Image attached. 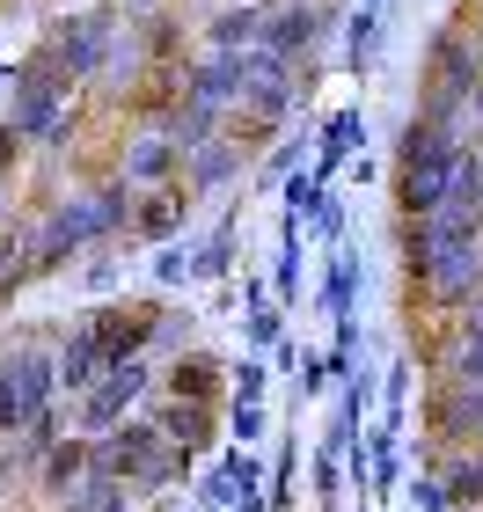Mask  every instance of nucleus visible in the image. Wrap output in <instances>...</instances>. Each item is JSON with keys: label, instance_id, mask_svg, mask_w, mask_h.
Here are the masks:
<instances>
[{"label": "nucleus", "instance_id": "obj_19", "mask_svg": "<svg viewBox=\"0 0 483 512\" xmlns=\"http://www.w3.org/2000/svg\"><path fill=\"white\" fill-rule=\"evenodd\" d=\"M213 388H220L213 359H176L169 366V395H183V403H213Z\"/></svg>", "mask_w": 483, "mask_h": 512}, {"label": "nucleus", "instance_id": "obj_20", "mask_svg": "<svg viewBox=\"0 0 483 512\" xmlns=\"http://www.w3.org/2000/svg\"><path fill=\"white\" fill-rule=\"evenodd\" d=\"M279 308L286 300L271 286H249V344H257V352H279Z\"/></svg>", "mask_w": 483, "mask_h": 512}, {"label": "nucleus", "instance_id": "obj_11", "mask_svg": "<svg viewBox=\"0 0 483 512\" xmlns=\"http://www.w3.org/2000/svg\"><path fill=\"white\" fill-rule=\"evenodd\" d=\"M432 469L447 476V491H454V512H483V447H447Z\"/></svg>", "mask_w": 483, "mask_h": 512}, {"label": "nucleus", "instance_id": "obj_23", "mask_svg": "<svg viewBox=\"0 0 483 512\" xmlns=\"http://www.w3.org/2000/svg\"><path fill=\"white\" fill-rule=\"evenodd\" d=\"M403 498H410V512H454V491H447L440 469H418V476L403 483Z\"/></svg>", "mask_w": 483, "mask_h": 512}, {"label": "nucleus", "instance_id": "obj_24", "mask_svg": "<svg viewBox=\"0 0 483 512\" xmlns=\"http://www.w3.org/2000/svg\"><path fill=\"white\" fill-rule=\"evenodd\" d=\"M30 271H44L37 249H30V235H8V242H0V293H15Z\"/></svg>", "mask_w": 483, "mask_h": 512}, {"label": "nucleus", "instance_id": "obj_36", "mask_svg": "<svg viewBox=\"0 0 483 512\" xmlns=\"http://www.w3.org/2000/svg\"><path fill=\"white\" fill-rule=\"evenodd\" d=\"M293 161H301V147H279V154L264 161V183H279V176H293Z\"/></svg>", "mask_w": 483, "mask_h": 512}, {"label": "nucleus", "instance_id": "obj_35", "mask_svg": "<svg viewBox=\"0 0 483 512\" xmlns=\"http://www.w3.org/2000/svg\"><path fill=\"white\" fill-rule=\"evenodd\" d=\"M315 235H322V242H337V235H344V198H322V213H315Z\"/></svg>", "mask_w": 483, "mask_h": 512}, {"label": "nucleus", "instance_id": "obj_27", "mask_svg": "<svg viewBox=\"0 0 483 512\" xmlns=\"http://www.w3.org/2000/svg\"><path fill=\"white\" fill-rule=\"evenodd\" d=\"M227 439H235V447H257L264 439V403H235L227 410Z\"/></svg>", "mask_w": 483, "mask_h": 512}, {"label": "nucleus", "instance_id": "obj_29", "mask_svg": "<svg viewBox=\"0 0 483 512\" xmlns=\"http://www.w3.org/2000/svg\"><path fill=\"white\" fill-rule=\"evenodd\" d=\"M374 37H381V8H359L352 15V66L366 74V59H374Z\"/></svg>", "mask_w": 483, "mask_h": 512}, {"label": "nucleus", "instance_id": "obj_30", "mask_svg": "<svg viewBox=\"0 0 483 512\" xmlns=\"http://www.w3.org/2000/svg\"><path fill=\"white\" fill-rule=\"evenodd\" d=\"M264 498H271V512H286V505H293V447H279V461H271Z\"/></svg>", "mask_w": 483, "mask_h": 512}, {"label": "nucleus", "instance_id": "obj_33", "mask_svg": "<svg viewBox=\"0 0 483 512\" xmlns=\"http://www.w3.org/2000/svg\"><path fill=\"white\" fill-rule=\"evenodd\" d=\"M191 271H198L191 249H161V256H154V278H161V286H176V278H191Z\"/></svg>", "mask_w": 483, "mask_h": 512}, {"label": "nucleus", "instance_id": "obj_17", "mask_svg": "<svg viewBox=\"0 0 483 512\" xmlns=\"http://www.w3.org/2000/svg\"><path fill=\"white\" fill-rule=\"evenodd\" d=\"M352 300H359V249H337L330 256V286H322L330 322H352Z\"/></svg>", "mask_w": 483, "mask_h": 512}, {"label": "nucleus", "instance_id": "obj_28", "mask_svg": "<svg viewBox=\"0 0 483 512\" xmlns=\"http://www.w3.org/2000/svg\"><path fill=\"white\" fill-rule=\"evenodd\" d=\"M227 264H235V227H220V235L198 249V278H227Z\"/></svg>", "mask_w": 483, "mask_h": 512}, {"label": "nucleus", "instance_id": "obj_26", "mask_svg": "<svg viewBox=\"0 0 483 512\" xmlns=\"http://www.w3.org/2000/svg\"><path fill=\"white\" fill-rule=\"evenodd\" d=\"M249 52V44H264V15H220V52Z\"/></svg>", "mask_w": 483, "mask_h": 512}, {"label": "nucleus", "instance_id": "obj_13", "mask_svg": "<svg viewBox=\"0 0 483 512\" xmlns=\"http://www.w3.org/2000/svg\"><path fill=\"white\" fill-rule=\"evenodd\" d=\"M315 37H322V15H315V8H279V15L264 22V44H271V52H279V59L308 52Z\"/></svg>", "mask_w": 483, "mask_h": 512}, {"label": "nucleus", "instance_id": "obj_21", "mask_svg": "<svg viewBox=\"0 0 483 512\" xmlns=\"http://www.w3.org/2000/svg\"><path fill=\"white\" fill-rule=\"evenodd\" d=\"M235 176V147H220V139H198L191 147V191H213V183Z\"/></svg>", "mask_w": 483, "mask_h": 512}, {"label": "nucleus", "instance_id": "obj_37", "mask_svg": "<svg viewBox=\"0 0 483 512\" xmlns=\"http://www.w3.org/2000/svg\"><path fill=\"white\" fill-rule=\"evenodd\" d=\"M15 147H22V132H15L8 118H0V169H8V161H15Z\"/></svg>", "mask_w": 483, "mask_h": 512}, {"label": "nucleus", "instance_id": "obj_3", "mask_svg": "<svg viewBox=\"0 0 483 512\" xmlns=\"http://www.w3.org/2000/svg\"><path fill=\"white\" fill-rule=\"evenodd\" d=\"M154 388V366L147 359H118L110 374L81 395V410H74V432H110V425H125L132 410H140V395Z\"/></svg>", "mask_w": 483, "mask_h": 512}, {"label": "nucleus", "instance_id": "obj_16", "mask_svg": "<svg viewBox=\"0 0 483 512\" xmlns=\"http://www.w3.org/2000/svg\"><path fill=\"white\" fill-rule=\"evenodd\" d=\"M359 139H366V118H359V110H337V118L322 125V139H315V176H330L337 161L359 147Z\"/></svg>", "mask_w": 483, "mask_h": 512}, {"label": "nucleus", "instance_id": "obj_32", "mask_svg": "<svg viewBox=\"0 0 483 512\" xmlns=\"http://www.w3.org/2000/svg\"><path fill=\"white\" fill-rule=\"evenodd\" d=\"M271 293H279V300H293V293H301V242H286V249H279V271H271Z\"/></svg>", "mask_w": 483, "mask_h": 512}, {"label": "nucleus", "instance_id": "obj_18", "mask_svg": "<svg viewBox=\"0 0 483 512\" xmlns=\"http://www.w3.org/2000/svg\"><path fill=\"white\" fill-rule=\"evenodd\" d=\"M447 205H462V213H483V147H462V154H454Z\"/></svg>", "mask_w": 483, "mask_h": 512}, {"label": "nucleus", "instance_id": "obj_14", "mask_svg": "<svg viewBox=\"0 0 483 512\" xmlns=\"http://www.w3.org/2000/svg\"><path fill=\"white\" fill-rule=\"evenodd\" d=\"M103 52H110V22H74V30L59 37L66 74H103Z\"/></svg>", "mask_w": 483, "mask_h": 512}, {"label": "nucleus", "instance_id": "obj_34", "mask_svg": "<svg viewBox=\"0 0 483 512\" xmlns=\"http://www.w3.org/2000/svg\"><path fill=\"white\" fill-rule=\"evenodd\" d=\"M176 213H183V198H176V191H161L147 213H140V227H147V235H161V227H176Z\"/></svg>", "mask_w": 483, "mask_h": 512}, {"label": "nucleus", "instance_id": "obj_38", "mask_svg": "<svg viewBox=\"0 0 483 512\" xmlns=\"http://www.w3.org/2000/svg\"><path fill=\"white\" fill-rule=\"evenodd\" d=\"M359 8H381V0H359Z\"/></svg>", "mask_w": 483, "mask_h": 512}, {"label": "nucleus", "instance_id": "obj_7", "mask_svg": "<svg viewBox=\"0 0 483 512\" xmlns=\"http://www.w3.org/2000/svg\"><path fill=\"white\" fill-rule=\"evenodd\" d=\"M198 491H205V505H213V512H235L242 498H257V491H264V469L249 461V447H227L213 469H205Z\"/></svg>", "mask_w": 483, "mask_h": 512}, {"label": "nucleus", "instance_id": "obj_2", "mask_svg": "<svg viewBox=\"0 0 483 512\" xmlns=\"http://www.w3.org/2000/svg\"><path fill=\"white\" fill-rule=\"evenodd\" d=\"M410 278H425V293L447 300V308H469V300L483 293V242H447V249L410 242Z\"/></svg>", "mask_w": 483, "mask_h": 512}, {"label": "nucleus", "instance_id": "obj_1", "mask_svg": "<svg viewBox=\"0 0 483 512\" xmlns=\"http://www.w3.org/2000/svg\"><path fill=\"white\" fill-rule=\"evenodd\" d=\"M59 395V352H37V344H15L0 352V432H30Z\"/></svg>", "mask_w": 483, "mask_h": 512}, {"label": "nucleus", "instance_id": "obj_39", "mask_svg": "<svg viewBox=\"0 0 483 512\" xmlns=\"http://www.w3.org/2000/svg\"><path fill=\"white\" fill-rule=\"evenodd\" d=\"M161 512H176V505H169V498H161Z\"/></svg>", "mask_w": 483, "mask_h": 512}, {"label": "nucleus", "instance_id": "obj_5", "mask_svg": "<svg viewBox=\"0 0 483 512\" xmlns=\"http://www.w3.org/2000/svg\"><path fill=\"white\" fill-rule=\"evenodd\" d=\"M110 366H118V352L103 344L96 322H81V330L59 344V388H66V395H88V388H96V381L110 374Z\"/></svg>", "mask_w": 483, "mask_h": 512}, {"label": "nucleus", "instance_id": "obj_15", "mask_svg": "<svg viewBox=\"0 0 483 512\" xmlns=\"http://www.w3.org/2000/svg\"><path fill=\"white\" fill-rule=\"evenodd\" d=\"M176 154H183V139H169V132H147L140 147L125 154V183H161L176 169Z\"/></svg>", "mask_w": 483, "mask_h": 512}, {"label": "nucleus", "instance_id": "obj_6", "mask_svg": "<svg viewBox=\"0 0 483 512\" xmlns=\"http://www.w3.org/2000/svg\"><path fill=\"white\" fill-rule=\"evenodd\" d=\"M242 103L257 110V118H286V103H293V81H286V59L271 52V44H257V52L242 59Z\"/></svg>", "mask_w": 483, "mask_h": 512}, {"label": "nucleus", "instance_id": "obj_9", "mask_svg": "<svg viewBox=\"0 0 483 512\" xmlns=\"http://www.w3.org/2000/svg\"><path fill=\"white\" fill-rule=\"evenodd\" d=\"M88 322L103 330V344L118 359H147V337L161 330V308H140V300H132V308H96Z\"/></svg>", "mask_w": 483, "mask_h": 512}, {"label": "nucleus", "instance_id": "obj_31", "mask_svg": "<svg viewBox=\"0 0 483 512\" xmlns=\"http://www.w3.org/2000/svg\"><path fill=\"white\" fill-rule=\"evenodd\" d=\"M264 381H271V366H264V359H242L227 388H235V403H264Z\"/></svg>", "mask_w": 483, "mask_h": 512}, {"label": "nucleus", "instance_id": "obj_10", "mask_svg": "<svg viewBox=\"0 0 483 512\" xmlns=\"http://www.w3.org/2000/svg\"><path fill=\"white\" fill-rule=\"evenodd\" d=\"M154 425L169 432L183 454H205V447H213V403H183V395H176V403L154 410Z\"/></svg>", "mask_w": 483, "mask_h": 512}, {"label": "nucleus", "instance_id": "obj_8", "mask_svg": "<svg viewBox=\"0 0 483 512\" xmlns=\"http://www.w3.org/2000/svg\"><path fill=\"white\" fill-rule=\"evenodd\" d=\"M88 469H96V439L74 432V439H59V447L37 454V491L44 498H66L74 483H88Z\"/></svg>", "mask_w": 483, "mask_h": 512}, {"label": "nucleus", "instance_id": "obj_4", "mask_svg": "<svg viewBox=\"0 0 483 512\" xmlns=\"http://www.w3.org/2000/svg\"><path fill=\"white\" fill-rule=\"evenodd\" d=\"M59 88H66V81H52V74H30V81H22V96H15V110H8V125H15L22 139H52V147H66L74 118L59 110Z\"/></svg>", "mask_w": 483, "mask_h": 512}, {"label": "nucleus", "instance_id": "obj_22", "mask_svg": "<svg viewBox=\"0 0 483 512\" xmlns=\"http://www.w3.org/2000/svg\"><path fill=\"white\" fill-rule=\"evenodd\" d=\"M447 381L483 388V330H469V322H462V337H454V352H447Z\"/></svg>", "mask_w": 483, "mask_h": 512}, {"label": "nucleus", "instance_id": "obj_25", "mask_svg": "<svg viewBox=\"0 0 483 512\" xmlns=\"http://www.w3.org/2000/svg\"><path fill=\"white\" fill-rule=\"evenodd\" d=\"M410 374H418V366H410V359H396V366H388V381H381V395H388V425H403V403H410Z\"/></svg>", "mask_w": 483, "mask_h": 512}, {"label": "nucleus", "instance_id": "obj_12", "mask_svg": "<svg viewBox=\"0 0 483 512\" xmlns=\"http://www.w3.org/2000/svg\"><path fill=\"white\" fill-rule=\"evenodd\" d=\"M59 512H132V483L88 469V483H74V491L59 498Z\"/></svg>", "mask_w": 483, "mask_h": 512}]
</instances>
